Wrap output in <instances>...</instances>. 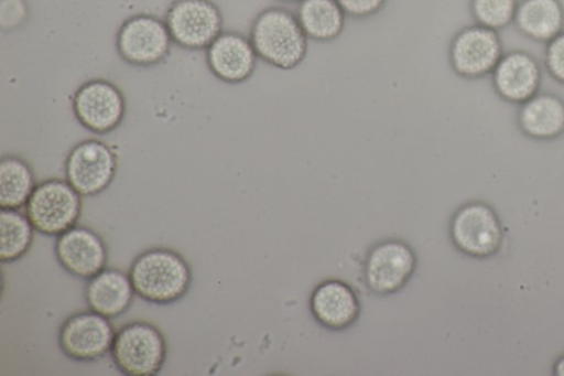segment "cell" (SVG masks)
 Segmentation results:
<instances>
[{"label": "cell", "instance_id": "6da1fadb", "mask_svg": "<svg viewBox=\"0 0 564 376\" xmlns=\"http://www.w3.org/2000/svg\"><path fill=\"white\" fill-rule=\"evenodd\" d=\"M128 273L138 297L161 305L181 300L193 281L187 260L169 247L143 250L133 259Z\"/></svg>", "mask_w": 564, "mask_h": 376}, {"label": "cell", "instance_id": "44dd1931", "mask_svg": "<svg viewBox=\"0 0 564 376\" xmlns=\"http://www.w3.org/2000/svg\"><path fill=\"white\" fill-rule=\"evenodd\" d=\"M36 186L32 166L23 158L7 154L0 161V207L20 210Z\"/></svg>", "mask_w": 564, "mask_h": 376}, {"label": "cell", "instance_id": "603a6c76", "mask_svg": "<svg viewBox=\"0 0 564 376\" xmlns=\"http://www.w3.org/2000/svg\"><path fill=\"white\" fill-rule=\"evenodd\" d=\"M519 0H471L477 24L499 31L513 22Z\"/></svg>", "mask_w": 564, "mask_h": 376}, {"label": "cell", "instance_id": "cb8c5ba5", "mask_svg": "<svg viewBox=\"0 0 564 376\" xmlns=\"http://www.w3.org/2000/svg\"><path fill=\"white\" fill-rule=\"evenodd\" d=\"M545 65L553 78L564 84V31L546 43Z\"/></svg>", "mask_w": 564, "mask_h": 376}, {"label": "cell", "instance_id": "30bf717a", "mask_svg": "<svg viewBox=\"0 0 564 376\" xmlns=\"http://www.w3.org/2000/svg\"><path fill=\"white\" fill-rule=\"evenodd\" d=\"M73 110L83 127L102 135L115 130L123 120L126 99L113 83L95 78L77 88Z\"/></svg>", "mask_w": 564, "mask_h": 376}, {"label": "cell", "instance_id": "7402d4cb", "mask_svg": "<svg viewBox=\"0 0 564 376\" xmlns=\"http://www.w3.org/2000/svg\"><path fill=\"white\" fill-rule=\"evenodd\" d=\"M34 227L19 210L0 211V260L10 264L22 258L31 248Z\"/></svg>", "mask_w": 564, "mask_h": 376}, {"label": "cell", "instance_id": "5b68a950", "mask_svg": "<svg viewBox=\"0 0 564 376\" xmlns=\"http://www.w3.org/2000/svg\"><path fill=\"white\" fill-rule=\"evenodd\" d=\"M451 239L455 247L473 258H489L501 248L505 232L496 211L474 201L460 206L452 217Z\"/></svg>", "mask_w": 564, "mask_h": 376}, {"label": "cell", "instance_id": "9a60e30c", "mask_svg": "<svg viewBox=\"0 0 564 376\" xmlns=\"http://www.w3.org/2000/svg\"><path fill=\"white\" fill-rule=\"evenodd\" d=\"M491 74L499 96L516 104H522L534 96L541 83L538 62L523 51L502 54Z\"/></svg>", "mask_w": 564, "mask_h": 376}, {"label": "cell", "instance_id": "7a4b0ae2", "mask_svg": "<svg viewBox=\"0 0 564 376\" xmlns=\"http://www.w3.org/2000/svg\"><path fill=\"white\" fill-rule=\"evenodd\" d=\"M249 39L258 57L281 69L296 67L307 51L308 37L296 15L280 8L262 11L253 21Z\"/></svg>", "mask_w": 564, "mask_h": 376}, {"label": "cell", "instance_id": "9c48e42d", "mask_svg": "<svg viewBox=\"0 0 564 376\" xmlns=\"http://www.w3.org/2000/svg\"><path fill=\"white\" fill-rule=\"evenodd\" d=\"M164 20L173 42L186 50H206L223 32L221 12L212 0H175Z\"/></svg>", "mask_w": 564, "mask_h": 376}, {"label": "cell", "instance_id": "277c9868", "mask_svg": "<svg viewBox=\"0 0 564 376\" xmlns=\"http://www.w3.org/2000/svg\"><path fill=\"white\" fill-rule=\"evenodd\" d=\"M24 207L36 232L57 237L77 224L82 195L66 179L51 178L36 184Z\"/></svg>", "mask_w": 564, "mask_h": 376}, {"label": "cell", "instance_id": "52a82bcc", "mask_svg": "<svg viewBox=\"0 0 564 376\" xmlns=\"http://www.w3.org/2000/svg\"><path fill=\"white\" fill-rule=\"evenodd\" d=\"M173 43L165 23L153 14L139 13L119 28L116 46L119 55L134 66H152L162 62Z\"/></svg>", "mask_w": 564, "mask_h": 376}, {"label": "cell", "instance_id": "7c38bea8", "mask_svg": "<svg viewBox=\"0 0 564 376\" xmlns=\"http://www.w3.org/2000/svg\"><path fill=\"white\" fill-rule=\"evenodd\" d=\"M54 253L58 264L72 276L88 280L106 268L108 248L93 228L75 225L56 237Z\"/></svg>", "mask_w": 564, "mask_h": 376}, {"label": "cell", "instance_id": "8fae6325", "mask_svg": "<svg viewBox=\"0 0 564 376\" xmlns=\"http://www.w3.org/2000/svg\"><path fill=\"white\" fill-rule=\"evenodd\" d=\"M502 54L498 31L477 23L460 30L449 49L453 69L466 78L491 74Z\"/></svg>", "mask_w": 564, "mask_h": 376}, {"label": "cell", "instance_id": "3957f363", "mask_svg": "<svg viewBox=\"0 0 564 376\" xmlns=\"http://www.w3.org/2000/svg\"><path fill=\"white\" fill-rule=\"evenodd\" d=\"M109 354L123 375L154 376L166 361L167 342L155 324L132 321L116 331Z\"/></svg>", "mask_w": 564, "mask_h": 376}, {"label": "cell", "instance_id": "e0dca14e", "mask_svg": "<svg viewBox=\"0 0 564 376\" xmlns=\"http://www.w3.org/2000/svg\"><path fill=\"white\" fill-rule=\"evenodd\" d=\"M311 309L314 318L323 326L343 330L357 320L360 305L356 293L348 284L328 280L314 290Z\"/></svg>", "mask_w": 564, "mask_h": 376}, {"label": "cell", "instance_id": "ac0fdd59", "mask_svg": "<svg viewBox=\"0 0 564 376\" xmlns=\"http://www.w3.org/2000/svg\"><path fill=\"white\" fill-rule=\"evenodd\" d=\"M518 123L535 140H552L564 132V100L553 94H540L520 104Z\"/></svg>", "mask_w": 564, "mask_h": 376}, {"label": "cell", "instance_id": "4fadbf2b", "mask_svg": "<svg viewBox=\"0 0 564 376\" xmlns=\"http://www.w3.org/2000/svg\"><path fill=\"white\" fill-rule=\"evenodd\" d=\"M415 266L416 258L410 246L400 240L383 241L367 258V284L379 294L394 293L409 281Z\"/></svg>", "mask_w": 564, "mask_h": 376}, {"label": "cell", "instance_id": "d6986e66", "mask_svg": "<svg viewBox=\"0 0 564 376\" xmlns=\"http://www.w3.org/2000/svg\"><path fill=\"white\" fill-rule=\"evenodd\" d=\"M513 23L527 37L547 43L564 31V8L560 0H520Z\"/></svg>", "mask_w": 564, "mask_h": 376}, {"label": "cell", "instance_id": "ba28073f", "mask_svg": "<svg viewBox=\"0 0 564 376\" xmlns=\"http://www.w3.org/2000/svg\"><path fill=\"white\" fill-rule=\"evenodd\" d=\"M115 334L110 319L88 309L65 319L58 329L57 342L68 358L93 363L110 352Z\"/></svg>", "mask_w": 564, "mask_h": 376}, {"label": "cell", "instance_id": "8992f818", "mask_svg": "<svg viewBox=\"0 0 564 376\" xmlns=\"http://www.w3.org/2000/svg\"><path fill=\"white\" fill-rule=\"evenodd\" d=\"M118 158L115 150L98 139L76 143L65 159V176L82 196H96L113 181Z\"/></svg>", "mask_w": 564, "mask_h": 376}, {"label": "cell", "instance_id": "83f0119b", "mask_svg": "<svg viewBox=\"0 0 564 376\" xmlns=\"http://www.w3.org/2000/svg\"><path fill=\"white\" fill-rule=\"evenodd\" d=\"M284 1H301V0H284Z\"/></svg>", "mask_w": 564, "mask_h": 376}, {"label": "cell", "instance_id": "484cf974", "mask_svg": "<svg viewBox=\"0 0 564 376\" xmlns=\"http://www.w3.org/2000/svg\"><path fill=\"white\" fill-rule=\"evenodd\" d=\"M346 14L368 17L381 9L384 0H336Z\"/></svg>", "mask_w": 564, "mask_h": 376}, {"label": "cell", "instance_id": "d4e9b609", "mask_svg": "<svg viewBox=\"0 0 564 376\" xmlns=\"http://www.w3.org/2000/svg\"><path fill=\"white\" fill-rule=\"evenodd\" d=\"M28 17L25 0H0V25L2 30L19 28Z\"/></svg>", "mask_w": 564, "mask_h": 376}, {"label": "cell", "instance_id": "5bb4252c", "mask_svg": "<svg viewBox=\"0 0 564 376\" xmlns=\"http://www.w3.org/2000/svg\"><path fill=\"white\" fill-rule=\"evenodd\" d=\"M257 58L250 39L234 31H223L206 49L210 72L229 84L248 79L256 68Z\"/></svg>", "mask_w": 564, "mask_h": 376}, {"label": "cell", "instance_id": "4316f807", "mask_svg": "<svg viewBox=\"0 0 564 376\" xmlns=\"http://www.w3.org/2000/svg\"><path fill=\"white\" fill-rule=\"evenodd\" d=\"M552 370L554 375L564 376V354L556 358Z\"/></svg>", "mask_w": 564, "mask_h": 376}, {"label": "cell", "instance_id": "ffe728a7", "mask_svg": "<svg viewBox=\"0 0 564 376\" xmlns=\"http://www.w3.org/2000/svg\"><path fill=\"white\" fill-rule=\"evenodd\" d=\"M345 15L336 0H301L296 18L308 39L330 41L343 31Z\"/></svg>", "mask_w": 564, "mask_h": 376}, {"label": "cell", "instance_id": "2e32d148", "mask_svg": "<svg viewBox=\"0 0 564 376\" xmlns=\"http://www.w3.org/2000/svg\"><path fill=\"white\" fill-rule=\"evenodd\" d=\"M134 294L129 273L117 268H104L87 280L84 289L88 309L108 319L127 312Z\"/></svg>", "mask_w": 564, "mask_h": 376}]
</instances>
